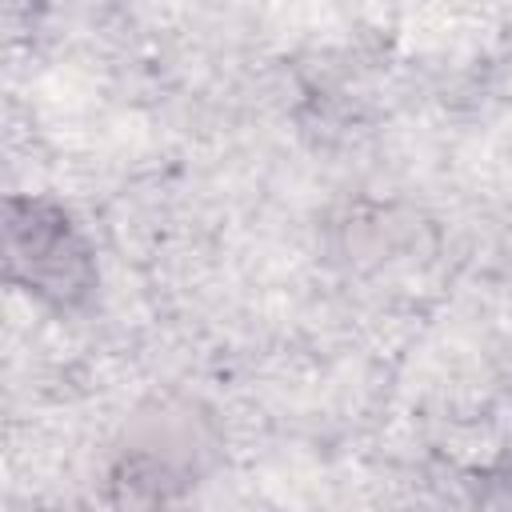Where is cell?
Returning a JSON list of instances; mask_svg holds the SVG:
<instances>
[{"label":"cell","instance_id":"cell-2","mask_svg":"<svg viewBox=\"0 0 512 512\" xmlns=\"http://www.w3.org/2000/svg\"><path fill=\"white\" fill-rule=\"evenodd\" d=\"M488 512H512V472L492 484V492H488Z\"/></svg>","mask_w":512,"mask_h":512},{"label":"cell","instance_id":"cell-1","mask_svg":"<svg viewBox=\"0 0 512 512\" xmlns=\"http://www.w3.org/2000/svg\"><path fill=\"white\" fill-rule=\"evenodd\" d=\"M8 280L52 308H76L96 284L92 252L72 216L48 200L12 196L4 216Z\"/></svg>","mask_w":512,"mask_h":512}]
</instances>
